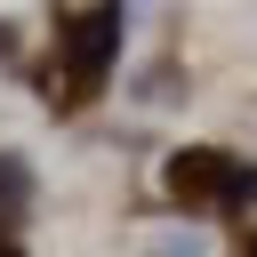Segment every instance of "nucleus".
Wrapping results in <instances>:
<instances>
[{"instance_id":"nucleus-1","label":"nucleus","mask_w":257,"mask_h":257,"mask_svg":"<svg viewBox=\"0 0 257 257\" xmlns=\"http://www.w3.org/2000/svg\"><path fill=\"white\" fill-rule=\"evenodd\" d=\"M56 40L72 48V88H96L104 80V56L120 48V8H64L56 16Z\"/></svg>"},{"instance_id":"nucleus-2","label":"nucleus","mask_w":257,"mask_h":257,"mask_svg":"<svg viewBox=\"0 0 257 257\" xmlns=\"http://www.w3.org/2000/svg\"><path fill=\"white\" fill-rule=\"evenodd\" d=\"M169 193H177L185 209H201V201H241V193H257V169L217 161V153H177V161H169Z\"/></svg>"},{"instance_id":"nucleus-3","label":"nucleus","mask_w":257,"mask_h":257,"mask_svg":"<svg viewBox=\"0 0 257 257\" xmlns=\"http://www.w3.org/2000/svg\"><path fill=\"white\" fill-rule=\"evenodd\" d=\"M0 56H8V32H0Z\"/></svg>"}]
</instances>
